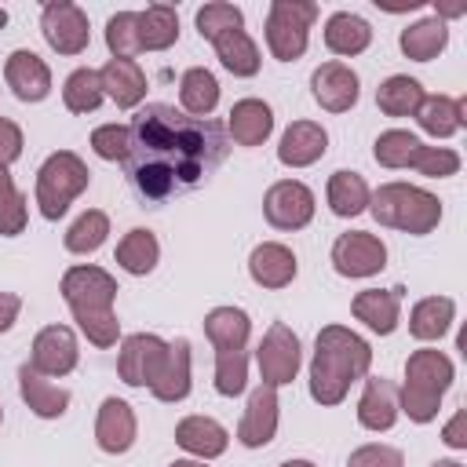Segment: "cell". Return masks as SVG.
Masks as SVG:
<instances>
[{
	"label": "cell",
	"mask_w": 467,
	"mask_h": 467,
	"mask_svg": "<svg viewBox=\"0 0 467 467\" xmlns=\"http://www.w3.org/2000/svg\"><path fill=\"white\" fill-rule=\"evenodd\" d=\"M128 179L142 201H168L197 190L230 153L226 124L212 117H190L168 102H146L131 124Z\"/></svg>",
	"instance_id": "6da1fadb"
},
{
	"label": "cell",
	"mask_w": 467,
	"mask_h": 467,
	"mask_svg": "<svg viewBox=\"0 0 467 467\" xmlns=\"http://www.w3.org/2000/svg\"><path fill=\"white\" fill-rule=\"evenodd\" d=\"M372 368V347L347 325H325L310 354V398L325 409L350 394V383L365 379Z\"/></svg>",
	"instance_id": "7a4b0ae2"
},
{
	"label": "cell",
	"mask_w": 467,
	"mask_h": 467,
	"mask_svg": "<svg viewBox=\"0 0 467 467\" xmlns=\"http://www.w3.org/2000/svg\"><path fill=\"white\" fill-rule=\"evenodd\" d=\"M368 212L379 226L412 234V237H427L438 230L441 223V201L412 182H383L372 190L368 197Z\"/></svg>",
	"instance_id": "3957f363"
},
{
	"label": "cell",
	"mask_w": 467,
	"mask_h": 467,
	"mask_svg": "<svg viewBox=\"0 0 467 467\" xmlns=\"http://www.w3.org/2000/svg\"><path fill=\"white\" fill-rule=\"evenodd\" d=\"M88 182H91V168L73 150L47 153L44 164L36 168V186H33L40 215L47 223H58L69 212V204L88 190Z\"/></svg>",
	"instance_id": "277c9868"
},
{
	"label": "cell",
	"mask_w": 467,
	"mask_h": 467,
	"mask_svg": "<svg viewBox=\"0 0 467 467\" xmlns=\"http://www.w3.org/2000/svg\"><path fill=\"white\" fill-rule=\"evenodd\" d=\"M317 18V4L314 0H274L266 7V22H263V36H266V51L277 62H296L306 55L310 47V26Z\"/></svg>",
	"instance_id": "5b68a950"
},
{
	"label": "cell",
	"mask_w": 467,
	"mask_h": 467,
	"mask_svg": "<svg viewBox=\"0 0 467 467\" xmlns=\"http://www.w3.org/2000/svg\"><path fill=\"white\" fill-rule=\"evenodd\" d=\"M255 365H259V379L274 390L288 387L296 376H299V365H303V343L299 336L285 325V321H274L259 347H255Z\"/></svg>",
	"instance_id": "8992f818"
},
{
	"label": "cell",
	"mask_w": 467,
	"mask_h": 467,
	"mask_svg": "<svg viewBox=\"0 0 467 467\" xmlns=\"http://www.w3.org/2000/svg\"><path fill=\"white\" fill-rule=\"evenodd\" d=\"M40 33L55 55H84L91 44V22L80 4L73 0H47L40 7Z\"/></svg>",
	"instance_id": "52a82bcc"
},
{
	"label": "cell",
	"mask_w": 467,
	"mask_h": 467,
	"mask_svg": "<svg viewBox=\"0 0 467 467\" xmlns=\"http://www.w3.org/2000/svg\"><path fill=\"white\" fill-rule=\"evenodd\" d=\"M69 314H91V310H113L117 303V277L95 263H77L62 274V285H58Z\"/></svg>",
	"instance_id": "ba28073f"
},
{
	"label": "cell",
	"mask_w": 467,
	"mask_h": 467,
	"mask_svg": "<svg viewBox=\"0 0 467 467\" xmlns=\"http://www.w3.org/2000/svg\"><path fill=\"white\" fill-rule=\"evenodd\" d=\"M314 212H317L314 190L306 182H299V179H277L263 193V215H266V223L274 230L296 234V230L314 223Z\"/></svg>",
	"instance_id": "9c48e42d"
},
{
	"label": "cell",
	"mask_w": 467,
	"mask_h": 467,
	"mask_svg": "<svg viewBox=\"0 0 467 467\" xmlns=\"http://www.w3.org/2000/svg\"><path fill=\"white\" fill-rule=\"evenodd\" d=\"M332 266L339 277L365 281L387 266V244L368 230H347L332 244Z\"/></svg>",
	"instance_id": "30bf717a"
},
{
	"label": "cell",
	"mask_w": 467,
	"mask_h": 467,
	"mask_svg": "<svg viewBox=\"0 0 467 467\" xmlns=\"http://www.w3.org/2000/svg\"><path fill=\"white\" fill-rule=\"evenodd\" d=\"M80 361V343H77V332L69 325H44L36 336H33V347H29V365L47 376V379H62L77 368Z\"/></svg>",
	"instance_id": "8fae6325"
},
{
	"label": "cell",
	"mask_w": 467,
	"mask_h": 467,
	"mask_svg": "<svg viewBox=\"0 0 467 467\" xmlns=\"http://www.w3.org/2000/svg\"><path fill=\"white\" fill-rule=\"evenodd\" d=\"M168 354V339L153 336V332H131L120 339V350H117V376L128 383V387H142L150 390V383L157 379V368Z\"/></svg>",
	"instance_id": "7c38bea8"
},
{
	"label": "cell",
	"mask_w": 467,
	"mask_h": 467,
	"mask_svg": "<svg viewBox=\"0 0 467 467\" xmlns=\"http://www.w3.org/2000/svg\"><path fill=\"white\" fill-rule=\"evenodd\" d=\"M310 95L325 113H347L361 99V77L354 66L328 58L310 73Z\"/></svg>",
	"instance_id": "4fadbf2b"
},
{
	"label": "cell",
	"mask_w": 467,
	"mask_h": 467,
	"mask_svg": "<svg viewBox=\"0 0 467 467\" xmlns=\"http://www.w3.org/2000/svg\"><path fill=\"white\" fill-rule=\"evenodd\" d=\"M277 423H281V401H277V390L259 383L252 394H248V405L241 412V423H237V441L244 449H263L274 441L277 434Z\"/></svg>",
	"instance_id": "5bb4252c"
},
{
	"label": "cell",
	"mask_w": 467,
	"mask_h": 467,
	"mask_svg": "<svg viewBox=\"0 0 467 467\" xmlns=\"http://www.w3.org/2000/svg\"><path fill=\"white\" fill-rule=\"evenodd\" d=\"M139 438V420L135 409L124 398H102L99 412H95V445L106 456H124Z\"/></svg>",
	"instance_id": "9a60e30c"
},
{
	"label": "cell",
	"mask_w": 467,
	"mask_h": 467,
	"mask_svg": "<svg viewBox=\"0 0 467 467\" xmlns=\"http://www.w3.org/2000/svg\"><path fill=\"white\" fill-rule=\"evenodd\" d=\"M4 80H7L11 95L18 102H29V106L33 102H44L51 95V66L36 51H29V47H18V51L7 55Z\"/></svg>",
	"instance_id": "2e32d148"
},
{
	"label": "cell",
	"mask_w": 467,
	"mask_h": 467,
	"mask_svg": "<svg viewBox=\"0 0 467 467\" xmlns=\"http://www.w3.org/2000/svg\"><path fill=\"white\" fill-rule=\"evenodd\" d=\"M328 153V131L321 120H292L285 131H281V142H277V161L285 168H310L317 164L321 157Z\"/></svg>",
	"instance_id": "e0dca14e"
},
{
	"label": "cell",
	"mask_w": 467,
	"mask_h": 467,
	"mask_svg": "<svg viewBox=\"0 0 467 467\" xmlns=\"http://www.w3.org/2000/svg\"><path fill=\"white\" fill-rule=\"evenodd\" d=\"M296 274H299V259H296V252H292L288 244H281V241H263V244H255L252 255H248V277H252L259 288H266V292L288 288V285L296 281Z\"/></svg>",
	"instance_id": "ac0fdd59"
},
{
	"label": "cell",
	"mask_w": 467,
	"mask_h": 467,
	"mask_svg": "<svg viewBox=\"0 0 467 467\" xmlns=\"http://www.w3.org/2000/svg\"><path fill=\"white\" fill-rule=\"evenodd\" d=\"M401 285L394 288H365L350 299V314L376 336H390L401 321Z\"/></svg>",
	"instance_id": "d6986e66"
},
{
	"label": "cell",
	"mask_w": 467,
	"mask_h": 467,
	"mask_svg": "<svg viewBox=\"0 0 467 467\" xmlns=\"http://www.w3.org/2000/svg\"><path fill=\"white\" fill-rule=\"evenodd\" d=\"M456 379V368H452V358L434 350V347H423V350H412L409 361H405V383L401 387H412V390H423L431 398H445V390L452 387Z\"/></svg>",
	"instance_id": "ffe728a7"
},
{
	"label": "cell",
	"mask_w": 467,
	"mask_h": 467,
	"mask_svg": "<svg viewBox=\"0 0 467 467\" xmlns=\"http://www.w3.org/2000/svg\"><path fill=\"white\" fill-rule=\"evenodd\" d=\"M401 409H398V387L383 376H365L361 398H358V423L372 434H383L398 423Z\"/></svg>",
	"instance_id": "44dd1931"
},
{
	"label": "cell",
	"mask_w": 467,
	"mask_h": 467,
	"mask_svg": "<svg viewBox=\"0 0 467 467\" xmlns=\"http://www.w3.org/2000/svg\"><path fill=\"white\" fill-rule=\"evenodd\" d=\"M175 445L193 460H219L230 449V431L212 416H182L175 423Z\"/></svg>",
	"instance_id": "7402d4cb"
},
{
	"label": "cell",
	"mask_w": 467,
	"mask_h": 467,
	"mask_svg": "<svg viewBox=\"0 0 467 467\" xmlns=\"http://www.w3.org/2000/svg\"><path fill=\"white\" fill-rule=\"evenodd\" d=\"M270 135H274V109H270V102H263V99H237L230 106L226 139H234L237 146L252 150V146H263Z\"/></svg>",
	"instance_id": "603a6c76"
},
{
	"label": "cell",
	"mask_w": 467,
	"mask_h": 467,
	"mask_svg": "<svg viewBox=\"0 0 467 467\" xmlns=\"http://www.w3.org/2000/svg\"><path fill=\"white\" fill-rule=\"evenodd\" d=\"M190 339L179 336L168 343V354L157 368V379L150 383V394L164 405H175V401H186L190 398Z\"/></svg>",
	"instance_id": "cb8c5ba5"
},
{
	"label": "cell",
	"mask_w": 467,
	"mask_h": 467,
	"mask_svg": "<svg viewBox=\"0 0 467 467\" xmlns=\"http://www.w3.org/2000/svg\"><path fill=\"white\" fill-rule=\"evenodd\" d=\"M99 80H102L106 99L117 109H135L146 99V73H142V66L135 58H109L99 69Z\"/></svg>",
	"instance_id": "d4e9b609"
},
{
	"label": "cell",
	"mask_w": 467,
	"mask_h": 467,
	"mask_svg": "<svg viewBox=\"0 0 467 467\" xmlns=\"http://www.w3.org/2000/svg\"><path fill=\"white\" fill-rule=\"evenodd\" d=\"M18 394H22L26 409H29L33 416H40V420H58V416H66V409H69V390L58 387L55 379L40 376L29 361L18 368Z\"/></svg>",
	"instance_id": "484cf974"
},
{
	"label": "cell",
	"mask_w": 467,
	"mask_h": 467,
	"mask_svg": "<svg viewBox=\"0 0 467 467\" xmlns=\"http://www.w3.org/2000/svg\"><path fill=\"white\" fill-rule=\"evenodd\" d=\"M372 44V26L358 11H332L325 18V47L339 58H354L368 51Z\"/></svg>",
	"instance_id": "4316f807"
},
{
	"label": "cell",
	"mask_w": 467,
	"mask_h": 467,
	"mask_svg": "<svg viewBox=\"0 0 467 467\" xmlns=\"http://www.w3.org/2000/svg\"><path fill=\"white\" fill-rule=\"evenodd\" d=\"M416 124L431 139H452L467 124V102L452 99V95H423V102L416 109Z\"/></svg>",
	"instance_id": "83f0119b"
},
{
	"label": "cell",
	"mask_w": 467,
	"mask_h": 467,
	"mask_svg": "<svg viewBox=\"0 0 467 467\" xmlns=\"http://www.w3.org/2000/svg\"><path fill=\"white\" fill-rule=\"evenodd\" d=\"M368 182L361 171H350V168H339L328 175V186H325V201H328V212L339 215V219H354L361 212H368Z\"/></svg>",
	"instance_id": "f1b7e54d"
},
{
	"label": "cell",
	"mask_w": 467,
	"mask_h": 467,
	"mask_svg": "<svg viewBox=\"0 0 467 467\" xmlns=\"http://www.w3.org/2000/svg\"><path fill=\"white\" fill-rule=\"evenodd\" d=\"M456 321V303L449 296H423L409 310V336L420 343H438Z\"/></svg>",
	"instance_id": "f546056e"
},
{
	"label": "cell",
	"mask_w": 467,
	"mask_h": 467,
	"mask_svg": "<svg viewBox=\"0 0 467 467\" xmlns=\"http://www.w3.org/2000/svg\"><path fill=\"white\" fill-rule=\"evenodd\" d=\"M398 47L412 62H431V58H438L449 47V26L441 18H434V15L420 18V22H409L398 33Z\"/></svg>",
	"instance_id": "4dcf8cb0"
},
{
	"label": "cell",
	"mask_w": 467,
	"mask_h": 467,
	"mask_svg": "<svg viewBox=\"0 0 467 467\" xmlns=\"http://www.w3.org/2000/svg\"><path fill=\"white\" fill-rule=\"evenodd\" d=\"M157 263H161V241H157L153 230L135 226V230H128V234L117 241V266H120L124 274L146 277V274L157 270Z\"/></svg>",
	"instance_id": "1f68e13d"
},
{
	"label": "cell",
	"mask_w": 467,
	"mask_h": 467,
	"mask_svg": "<svg viewBox=\"0 0 467 467\" xmlns=\"http://www.w3.org/2000/svg\"><path fill=\"white\" fill-rule=\"evenodd\" d=\"M204 336L215 350H237L248 347L252 336V317L241 306H212L204 314Z\"/></svg>",
	"instance_id": "d6a6232c"
},
{
	"label": "cell",
	"mask_w": 467,
	"mask_h": 467,
	"mask_svg": "<svg viewBox=\"0 0 467 467\" xmlns=\"http://www.w3.org/2000/svg\"><path fill=\"white\" fill-rule=\"evenodd\" d=\"M215 47V58L226 73L234 77H255L259 66H263V55H259V44L248 36V29H230L223 33L219 40H212Z\"/></svg>",
	"instance_id": "836d02e7"
},
{
	"label": "cell",
	"mask_w": 467,
	"mask_h": 467,
	"mask_svg": "<svg viewBox=\"0 0 467 467\" xmlns=\"http://www.w3.org/2000/svg\"><path fill=\"white\" fill-rule=\"evenodd\" d=\"M219 106V80L204 66H190L179 77V109L190 117H212Z\"/></svg>",
	"instance_id": "e575fe53"
},
{
	"label": "cell",
	"mask_w": 467,
	"mask_h": 467,
	"mask_svg": "<svg viewBox=\"0 0 467 467\" xmlns=\"http://www.w3.org/2000/svg\"><path fill=\"white\" fill-rule=\"evenodd\" d=\"M423 95H427V91H423V84H420L416 77L394 73V77H387V80L376 88V106H379V113H387V117H416Z\"/></svg>",
	"instance_id": "d590c367"
},
{
	"label": "cell",
	"mask_w": 467,
	"mask_h": 467,
	"mask_svg": "<svg viewBox=\"0 0 467 467\" xmlns=\"http://www.w3.org/2000/svg\"><path fill=\"white\" fill-rule=\"evenodd\" d=\"M179 40V11L171 4H150L139 11V44L142 51H168Z\"/></svg>",
	"instance_id": "8d00e7d4"
},
{
	"label": "cell",
	"mask_w": 467,
	"mask_h": 467,
	"mask_svg": "<svg viewBox=\"0 0 467 467\" xmlns=\"http://www.w3.org/2000/svg\"><path fill=\"white\" fill-rule=\"evenodd\" d=\"M106 237H109V215H106L102 208H88V212H80V215L69 223L62 244H66V252H73V255H91V252H99V248L106 244Z\"/></svg>",
	"instance_id": "74e56055"
},
{
	"label": "cell",
	"mask_w": 467,
	"mask_h": 467,
	"mask_svg": "<svg viewBox=\"0 0 467 467\" xmlns=\"http://www.w3.org/2000/svg\"><path fill=\"white\" fill-rule=\"evenodd\" d=\"M420 146H423V142H420L412 131H405V128H387V131L376 135V142H372V157H376L379 168L401 171V168H412Z\"/></svg>",
	"instance_id": "f35d334b"
},
{
	"label": "cell",
	"mask_w": 467,
	"mask_h": 467,
	"mask_svg": "<svg viewBox=\"0 0 467 467\" xmlns=\"http://www.w3.org/2000/svg\"><path fill=\"white\" fill-rule=\"evenodd\" d=\"M102 99H106V91H102L99 69H91V66L73 69L62 84V106L69 113H95L102 106Z\"/></svg>",
	"instance_id": "ab89813d"
},
{
	"label": "cell",
	"mask_w": 467,
	"mask_h": 467,
	"mask_svg": "<svg viewBox=\"0 0 467 467\" xmlns=\"http://www.w3.org/2000/svg\"><path fill=\"white\" fill-rule=\"evenodd\" d=\"M215 394L219 398H237L244 394L248 387V350L237 347V350H215Z\"/></svg>",
	"instance_id": "60d3db41"
},
{
	"label": "cell",
	"mask_w": 467,
	"mask_h": 467,
	"mask_svg": "<svg viewBox=\"0 0 467 467\" xmlns=\"http://www.w3.org/2000/svg\"><path fill=\"white\" fill-rule=\"evenodd\" d=\"M197 33H201V40H219L223 33H230V29H244V11L237 7V4H223V0H212V4H204V7H197Z\"/></svg>",
	"instance_id": "b9f144b4"
},
{
	"label": "cell",
	"mask_w": 467,
	"mask_h": 467,
	"mask_svg": "<svg viewBox=\"0 0 467 467\" xmlns=\"http://www.w3.org/2000/svg\"><path fill=\"white\" fill-rule=\"evenodd\" d=\"M106 47H109V58H135V55H142V44H139V11H117V15H109V22H106Z\"/></svg>",
	"instance_id": "7bdbcfd3"
},
{
	"label": "cell",
	"mask_w": 467,
	"mask_h": 467,
	"mask_svg": "<svg viewBox=\"0 0 467 467\" xmlns=\"http://www.w3.org/2000/svg\"><path fill=\"white\" fill-rule=\"evenodd\" d=\"M77 328L88 336V343H95L99 350H109L117 347L120 339V321H117V310H91V314H73Z\"/></svg>",
	"instance_id": "ee69618b"
},
{
	"label": "cell",
	"mask_w": 467,
	"mask_h": 467,
	"mask_svg": "<svg viewBox=\"0 0 467 467\" xmlns=\"http://www.w3.org/2000/svg\"><path fill=\"white\" fill-rule=\"evenodd\" d=\"M91 150H95V157H102V161L124 164V161H128V150H131V131H128V124H99V128L91 131Z\"/></svg>",
	"instance_id": "f6af8a7d"
},
{
	"label": "cell",
	"mask_w": 467,
	"mask_h": 467,
	"mask_svg": "<svg viewBox=\"0 0 467 467\" xmlns=\"http://www.w3.org/2000/svg\"><path fill=\"white\" fill-rule=\"evenodd\" d=\"M412 171L423 179H449L460 171V153L452 146H420Z\"/></svg>",
	"instance_id": "bcb514c9"
},
{
	"label": "cell",
	"mask_w": 467,
	"mask_h": 467,
	"mask_svg": "<svg viewBox=\"0 0 467 467\" xmlns=\"http://www.w3.org/2000/svg\"><path fill=\"white\" fill-rule=\"evenodd\" d=\"M347 467H405L401 449L383 445V441H365L347 456Z\"/></svg>",
	"instance_id": "7dc6e473"
},
{
	"label": "cell",
	"mask_w": 467,
	"mask_h": 467,
	"mask_svg": "<svg viewBox=\"0 0 467 467\" xmlns=\"http://www.w3.org/2000/svg\"><path fill=\"white\" fill-rule=\"evenodd\" d=\"M26 219H29V201L26 193H11L0 201V237H18L26 230Z\"/></svg>",
	"instance_id": "c3c4849f"
},
{
	"label": "cell",
	"mask_w": 467,
	"mask_h": 467,
	"mask_svg": "<svg viewBox=\"0 0 467 467\" xmlns=\"http://www.w3.org/2000/svg\"><path fill=\"white\" fill-rule=\"evenodd\" d=\"M22 128L11 120V117H0V168H11L18 157H22Z\"/></svg>",
	"instance_id": "681fc988"
},
{
	"label": "cell",
	"mask_w": 467,
	"mask_h": 467,
	"mask_svg": "<svg viewBox=\"0 0 467 467\" xmlns=\"http://www.w3.org/2000/svg\"><path fill=\"white\" fill-rule=\"evenodd\" d=\"M441 441H445L449 449H456V452L467 449V412H463V409H456L452 420L441 427Z\"/></svg>",
	"instance_id": "f907efd6"
},
{
	"label": "cell",
	"mask_w": 467,
	"mask_h": 467,
	"mask_svg": "<svg viewBox=\"0 0 467 467\" xmlns=\"http://www.w3.org/2000/svg\"><path fill=\"white\" fill-rule=\"evenodd\" d=\"M18 314H22V296H15V292H0V336L11 332V325L18 321Z\"/></svg>",
	"instance_id": "816d5d0a"
},
{
	"label": "cell",
	"mask_w": 467,
	"mask_h": 467,
	"mask_svg": "<svg viewBox=\"0 0 467 467\" xmlns=\"http://www.w3.org/2000/svg\"><path fill=\"white\" fill-rule=\"evenodd\" d=\"M463 15H467V4L463 0H434V18H441L445 26L452 18H463Z\"/></svg>",
	"instance_id": "f5cc1de1"
},
{
	"label": "cell",
	"mask_w": 467,
	"mask_h": 467,
	"mask_svg": "<svg viewBox=\"0 0 467 467\" xmlns=\"http://www.w3.org/2000/svg\"><path fill=\"white\" fill-rule=\"evenodd\" d=\"M15 193V179H11V171L7 168H0V201L4 197H11Z\"/></svg>",
	"instance_id": "db71d44e"
},
{
	"label": "cell",
	"mask_w": 467,
	"mask_h": 467,
	"mask_svg": "<svg viewBox=\"0 0 467 467\" xmlns=\"http://www.w3.org/2000/svg\"><path fill=\"white\" fill-rule=\"evenodd\" d=\"M168 467H208V460H193V456H182V460H171Z\"/></svg>",
	"instance_id": "11a10c76"
},
{
	"label": "cell",
	"mask_w": 467,
	"mask_h": 467,
	"mask_svg": "<svg viewBox=\"0 0 467 467\" xmlns=\"http://www.w3.org/2000/svg\"><path fill=\"white\" fill-rule=\"evenodd\" d=\"M281 467H317V463L314 460H285Z\"/></svg>",
	"instance_id": "9f6ffc18"
},
{
	"label": "cell",
	"mask_w": 467,
	"mask_h": 467,
	"mask_svg": "<svg viewBox=\"0 0 467 467\" xmlns=\"http://www.w3.org/2000/svg\"><path fill=\"white\" fill-rule=\"evenodd\" d=\"M434 467H463V463H460V460H438Z\"/></svg>",
	"instance_id": "6f0895ef"
},
{
	"label": "cell",
	"mask_w": 467,
	"mask_h": 467,
	"mask_svg": "<svg viewBox=\"0 0 467 467\" xmlns=\"http://www.w3.org/2000/svg\"><path fill=\"white\" fill-rule=\"evenodd\" d=\"M4 26H7V11L0 7V29H4Z\"/></svg>",
	"instance_id": "680465c9"
},
{
	"label": "cell",
	"mask_w": 467,
	"mask_h": 467,
	"mask_svg": "<svg viewBox=\"0 0 467 467\" xmlns=\"http://www.w3.org/2000/svg\"><path fill=\"white\" fill-rule=\"evenodd\" d=\"M0 423H4V405H0Z\"/></svg>",
	"instance_id": "91938a15"
}]
</instances>
